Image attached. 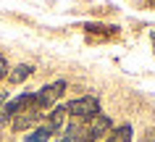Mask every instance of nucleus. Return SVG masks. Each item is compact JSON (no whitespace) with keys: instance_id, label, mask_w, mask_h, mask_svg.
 <instances>
[{"instance_id":"11","label":"nucleus","mask_w":155,"mask_h":142,"mask_svg":"<svg viewBox=\"0 0 155 142\" xmlns=\"http://www.w3.org/2000/svg\"><path fill=\"white\" fill-rule=\"evenodd\" d=\"M58 142H74V140H68V137H63V140H58Z\"/></svg>"},{"instance_id":"13","label":"nucleus","mask_w":155,"mask_h":142,"mask_svg":"<svg viewBox=\"0 0 155 142\" xmlns=\"http://www.w3.org/2000/svg\"><path fill=\"white\" fill-rule=\"evenodd\" d=\"M108 142H116V140H113V137H110V140H108Z\"/></svg>"},{"instance_id":"5","label":"nucleus","mask_w":155,"mask_h":142,"mask_svg":"<svg viewBox=\"0 0 155 142\" xmlns=\"http://www.w3.org/2000/svg\"><path fill=\"white\" fill-rule=\"evenodd\" d=\"M63 121H66V105H61V108H55L53 113H50V121L45 126H48V132L50 134H55L61 126H63Z\"/></svg>"},{"instance_id":"7","label":"nucleus","mask_w":155,"mask_h":142,"mask_svg":"<svg viewBox=\"0 0 155 142\" xmlns=\"http://www.w3.org/2000/svg\"><path fill=\"white\" fill-rule=\"evenodd\" d=\"M48 140H50L48 126H40V129H34L32 134H26V140H24V142H48Z\"/></svg>"},{"instance_id":"8","label":"nucleus","mask_w":155,"mask_h":142,"mask_svg":"<svg viewBox=\"0 0 155 142\" xmlns=\"http://www.w3.org/2000/svg\"><path fill=\"white\" fill-rule=\"evenodd\" d=\"M116 142H131V126L129 124H124V126H118L116 129V137H113Z\"/></svg>"},{"instance_id":"12","label":"nucleus","mask_w":155,"mask_h":142,"mask_svg":"<svg viewBox=\"0 0 155 142\" xmlns=\"http://www.w3.org/2000/svg\"><path fill=\"white\" fill-rule=\"evenodd\" d=\"M150 37H153V48H155V29H153V34H150Z\"/></svg>"},{"instance_id":"14","label":"nucleus","mask_w":155,"mask_h":142,"mask_svg":"<svg viewBox=\"0 0 155 142\" xmlns=\"http://www.w3.org/2000/svg\"><path fill=\"white\" fill-rule=\"evenodd\" d=\"M153 3H155V0H153Z\"/></svg>"},{"instance_id":"6","label":"nucleus","mask_w":155,"mask_h":142,"mask_svg":"<svg viewBox=\"0 0 155 142\" xmlns=\"http://www.w3.org/2000/svg\"><path fill=\"white\" fill-rule=\"evenodd\" d=\"M32 76V66H26V63H21V66H16L13 71H11V84H21L24 79H29Z\"/></svg>"},{"instance_id":"2","label":"nucleus","mask_w":155,"mask_h":142,"mask_svg":"<svg viewBox=\"0 0 155 142\" xmlns=\"http://www.w3.org/2000/svg\"><path fill=\"white\" fill-rule=\"evenodd\" d=\"M63 90H66V82H53V84H48V87H42L40 92H34V97H37V108H50L53 103L63 95Z\"/></svg>"},{"instance_id":"9","label":"nucleus","mask_w":155,"mask_h":142,"mask_svg":"<svg viewBox=\"0 0 155 142\" xmlns=\"http://www.w3.org/2000/svg\"><path fill=\"white\" fill-rule=\"evenodd\" d=\"M5 71H8V63H5V58H3V53H0V79L5 76Z\"/></svg>"},{"instance_id":"4","label":"nucleus","mask_w":155,"mask_h":142,"mask_svg":"<svg viewBox=\"0 0 155 142\" xmlns=\"http://www.w3.org/2000/svg\"><path fill=\"white\" fill-rule=\"evenodd\" d=\"M42 118V113H40V108H32V111H24L21 116H16V121H13V129L16 132H24V129H29L32 124H37Z\"/></svg>"},{"instance_id":"3","label":"nucleus","mask_w":155,"mask_h":142,"mask_svg":"<svg viewBox=\"0 0 155 142\" xmlns=\"http://www.w3.org/2000/svg\"><path fill=\"white\" fill-rule=\"evenodd\" d=\"M108 129H110V118L108 116H95V118H90V126L84 129V140L95 142L97 137H103Z\"/></svg>"},{"instance_id":"10","label":"nucleus","mask_w":155,"mask_h":142,"mask_svg":"<svg viewBox=\"0 0 155 142\" xmlns=\"http://www.w3.org/2000/svg\"><path fill=\"white\" fill-rule=\"evenodd\" d=\"M145 140H147V142H155V129H150V132L145 134Z\"/></svg>"},{"instance_id":"1","label":"nucleus","mask_w":155,"mask_h":142,"mask_svg":"<svg viewBox=\"0 0 155 142\" xmlns=\"http://www.w3.org/2000/svg\"><path fill=\"white\" fill-rule=\"evenodd\" d=\"M66 113H71L74 118H95L100 116V100L95 95H87V97H79V100H71L66 105Z\"/></svg>"}]
</instances>
